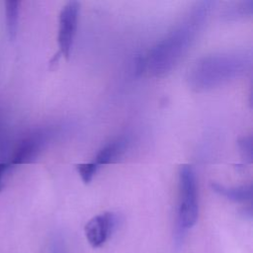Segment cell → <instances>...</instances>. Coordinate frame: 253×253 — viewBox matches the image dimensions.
Returning a JSON list of instances; mask_svg holds the SVG:
<instances>
[{
	"label": "cell",
	"instance_id": "1",
	"mask_svg": "<svg viewBox=\"0 0 253 253\" xmlns=\"http://www.w3.org/2000/svg\"><path fill=\"white\" fill-rule=\"evenodd\" d=\"M211 2L197 4L189 15L150 50L147 66L155 76L170 72L192 46L211 9Z\"/></svg>",
	"mask_w": 253,
	"mask_h": 253
},
{
	"label": "cell",
	"instance_id": "2",
	"mask_svg": "<svg viewBox=\"0 0 253 253\" xmlns=\"http://www.w3.org/2000/svg\"><path fill=\"white\" fill-rule=\"evenodd\" d=\"M251 62V54L247 52L207 55L193 64L188 80L198 91L209 90L243 75L250 69Z\"/></svg>",
	"mask_w": 253,
	"mask_h": 253
},
{
	"label": "cell",
	"instance_id": "3",
	"mask_svg": "<svg viewBox=\"0 0 253 253\" xmlns=\"http://www.w3.org/2000/svg\"><path fill=\"white\" fill-rule=\"evenodd\" d=\"M199 215L196 174L191 165H181L178 174V206L176 214V239L181 242Z\"/></svg>",
	"mask_w": 253,
	"mask_h": 253
},
{
	"label": "cell",
	"instance_id": "4",
	"mask_svg": "<svg viewBox=\"0 0 253 253\" xmlns=\"http://www.w3.org/2000/svg\"><path fill=\"white\" fill-rule=\"evenodd\" d=\"M56 134L52 126L40 127L29 133L18 145L10 165H21L32 162L46 147Z\"/></svg>",
	"mask_w": 253,
	"mask_h": 253
},
{
	"label": "cell",
	"instance_id": "5",
	"mask_svg": "<svg viewBox=\"0 0 253 253\" xmlns=\"http://www.w3.org/2000/svg\"><path fill=\"white\" fill-rule=\"evenodd\" d=\"M80 5L76 1H70L64 5L59 13L58 18V35L57 42L58 53L68 58L73 45L74 37L77 30L78 16Z\"/></svg>",
	"mask_w": 253,
	"mask_h": 253
},
{
	"label": "cell",
	"instance_id": "6",
	"mask_svg": "<svg viewBox=\"0 0 253 253\" xmlns=\"http://www.w3.org/2000/svg\"><path fill=\"white\" fill-rule=\"evenodd\" d=\"M118 225L114 212H103L92 217L85 225L84 232L89 244L98 248L106 243Z\"/></svg>",
	"mask_w": 253,
	"mask_h": 253
},
{
	"label": "cell",
	"instance_id": "7",
	"mask_svg": "<svg viewBox=\"0 0 253 253\" xmlns=\"http://www.w3.org/2000/svg\"><path fill=\"white\" fill-rule=\"evenodd\" d=\"M128 141V137L126 136H120L113 139L100 149L93 162L98 167L114 162L126 150Z\"/></svg>",
	"mask_w": 253,
	"mask_h": 253
},
{
	"label": "cell",
	"instance_id": "8",
	"mask_svg": "<svg viewBox=\"0 0 253 253\" xmlns=\"http://www.w3.org/2000/svg\"><path fill=\"white\" fill-rule=\"evenodd\" d=\"M211 187L213 192L232 202L246 203L251 202L252 200L253 190L251 184L242 185L238 187H226L216 182H212L211 184Z\"/></svg>",
	"mask_w": 253,
	"mask_h": 253
},
{
	"label": "cell",
	"instance_id": "9",
	"mask_svg": "<svg viewBox=\"0 0 253 253\" xmlns=\"http://www.w3.org/2000/svg\"><path fill=\"white\" fill-rule=\"evenodd\" d=\"M5 15H6V27L11 39H14L18 30L19 21V2L18 1H6L5 2Z\"/></svg>",
	"mask_w": 253,
	"mask_h": 253
},
{
	"label": "cell",
	"instance_id": "10",
	"mask_svg": "<svg viewBox=\"0 0 253 253\" xmlns=\"http://www.w3.org/2000/svg\"><path fill=\"white\" fill-rule=\"evenodd\" d=\"M253 12V3L251 0L235 3L227 8L224 12V17L228 20H238L246 16H251Z\"/></svg>",
	"mask_w": 253,
	"mask_h": 253
},
{
	"label": "cell",
	"instance_id": "11",
	"mask_svg": "<svg viewBox=\"0 0 253 253\" xmlns=\"http://www.w3.org/2000/svg\"><path fill=\"white\" fill-rule=\"evenodd\" d=\"M97 169L98 166L93 161L76 165V170L85 184H89L92 181Z\"/></svg>",
	"mask_w": 253,
	"mask_h": 253
},
{
	"label": "cell",
	"instance_id": "12",
	"mask_svg": "<svg viewBox=\"0 0 253 253\" xmlns=\"http://www.w3.org/2000/svg\"><path fill=\"white\" fill-rule=\"evenodd\" d=\"M238 148L241 153L242 158L245 162L251 163L252 162V136L246 135L241 137L238 142Z\"/></svg>",
	"mask_w": 253,
	"mask_h": 253
},
{
	"label": "cell",
	"instance_id": "13",
	"mask_svg": "<svg viewBox=\"0 0 253 253\" xmlns=\"http://www.w3.org/2000/svg\"><path fill=\"white\" fill-rule=\"evenodd\" d=\"M8 127L5 122V118L0 112V155L3 154L8 147Z\"/></svg>",
	"mask_w": 253,
	"mask_h": 253
},
{
	"label": "cell",
	"instance_id": "14",
	"mask_svg": "<svg viewBox=\"0 0 253 253\" xmlns=\"http://www.w3.org/2000/svg\"><path fill=\"white\" fill-rule=\"evenodd\" d=\"M47 253H68L64 240L59 236H54L49 242Z\"/></svg>",
	"mask_w": 253,
	"mask_h": 253
},
{
	"label": "cell",
	"instance_id": "15",
	"mask_svg": "<svg viewBox=\"0 0 253 253\" xmlns=\"http://www.w3.org/2000/svg\"><path fill=\"white\" fill-rule=\"evenodd\" d=\"M10 163H6V162H0V190L2 188V185H3V179H4V176L7 172V170L9 169L10 167Z\"/></svg>",
	"mask_w": 253,
	"mask_h": 253
}]
</instances>
